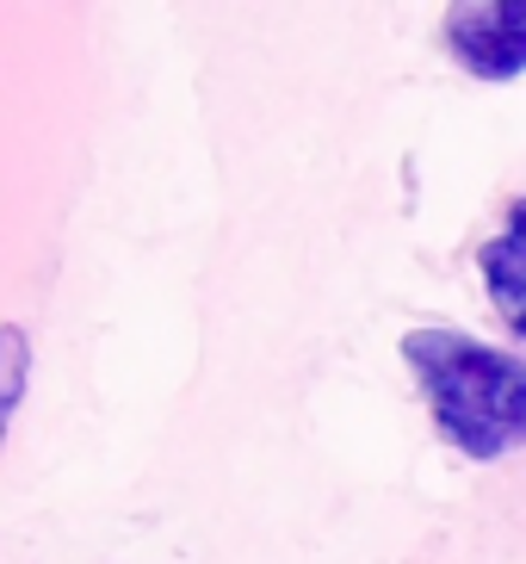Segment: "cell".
<instances>
[{"mask_svg":"<svg viewBox=\"0 0 526 564\" xmlns=\"http://www.w3.org/2000/svg\"><path fill=\"white\" fill-rule=\"evenodd\" d=\"M25 379H32V341L19 323H0V441H7L19 398H25Z\"/></svg>","mask_w":526,"mask_h":564,"instance_id":"4","label":"cell"},{"mask_svg":"<svg viewBox=\"0 0 526 564\" xmlns=\"http://www.w3.org/2000/svg\"><path fill=\"white\" fill-rule=\"evenodd\" d=\"M446 51L478 82H514L526 68V0H483L446 13Z\"/></svg>","mask_w":526,"mask_h":564,"instance_id":"2","label":"cell"},{"mask_svg":"<svg viewBox=\"0 0 526 564\" xmlns=\"http://www.w3.org/2000/svg\"><path fill=\"white\" fill-rule=\"evenodd\" d=\"M478 267H483V285H490L495 316H502L514 335H526V199L508 205L502 230L478 249Z\"/></svg>","mask_w":526,"mask_h":564,"instance_id":"3","label":"cell"},{"mask_svg":"<svg viewBox=\"0 0 526 564\" xmlns=\"http://www.w3.org/2000/svg\"><path fill=\"white\" fill-rule=\"evenodd\" d=\"M409 360L434 422L464 459H502L526 441V360L502 348H483L478 335L452 329H409Z\"/></svg>","mask_w":526,"mask_h":564,"instance_id":"1","label":"cell"}]
</instances>
